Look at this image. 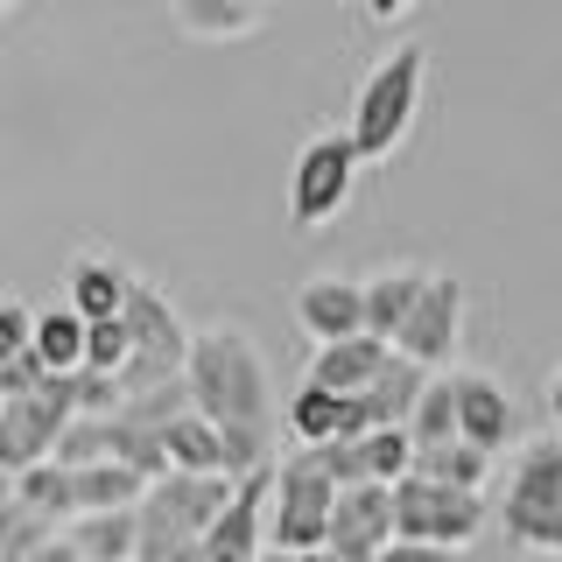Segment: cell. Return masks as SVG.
Segmentation results:
<instances>
[{
  "label": "cell",
  "instance_id": "obj_1",
  "mask_svg": "<svg viewBox=\"0 0 562 562\" xmlns=\"http://www.w3.org/2000/svg\"><path fill=\"white\" fill-rule=\"evenodd\" d=\"M183 386H190V408L204 422H218V436H225V479H246V471L274 464L281 408H274L268 359H260V345L246 330H233V324L198 330L190 338Z\"/></svg>",
  "mask_w": 562,
  "mask_h": 562
},
{
  "label": "cell",
  "instance_id": "obj_2",
  "mask_svg": "<svg viewBox=\"0 0 562 562\" xmlns=\"http://www.w3.org/2000/svg\"><path fill=\"white\" fill-rule=\"evenodd\" d=\"M499 535L514 555L562 562V436H527L499 485Z\"/></svg>",
  "mask_w": 562,
  "mask_h": 562
},
{
  "label": "cell",
  "instance_id": "obj_3",
  "mask_svg": "<svg viewBox=\"0 0 562 562\" xmlns=\"http://www.w3.org/2000/svg\"><path fill=\"white\" fill-rule=\"evenodd\" d=\"M422 85H429V49L422 43H394L366 70L359 99H351V127H345L359 162H394L401 155V140H408L415 113H422Z\"/></svg>",
  "mask_w": 562,
  "mask_h": 562
},
{
  "label": "cell",
  "instance_id": "obj_4",
  "mask_svg": "<svg viewBox=\"0 0 562 562\" xmlns=\"http://www.w3.org/2000/svg\"><path fill=\"white\" fill-rule=\"evenodd\" d=\"M127 338H134V359H127V373H120V394H155V386H176L183 380V366H190V338L198 330H183V316H176V303L155 281H127Z\"/></svg>",
  "mask_w": 562,
  "mask_h": 562
},
{
  "label": "cell",
  "instance_id": "obj_5",
  "mask_svg": "<svg viewBox=\"0 0 562 562\" xmlns=\"http://www.w3.org/2000/svg\"><path fill=\"white\" fill-rule=\"evenodd\" d=\"M338 479L316 464V450L295 443L289 457H274V492H268V549H324L330 514H338Z\"/></svg>",
  "mask_w": 562,
  "mask_h": 562
},
{
  "label": "cell",
  "instance_id": "obj_6",
  "mask_svg": "<svg viewBox=\"0 0 562 562\" xmlns=\"http://www.w3.org/2000/svg\"><path fill=\"white\" fill-rule=\"evenodd\" d=\"M479 535H485V492L436 485V479H422V471H408V479L394 485V541H429V549L464 555Z\"/></svg>",
  "mask_w": 562,
  "mask_h": 562
},
{
  "label": "cell",
  "instance_id": "obj_7",
  "mask_svg": "<svg viewBox=\"0 0 562 562\" xmlns=\"http://www.w3.org/2000/svg\"><path fill=\"white\" fill-rule=\"evenodd\" d=\"M359 148L351 134H316L289 169V218L295 225H330L351 204V183H359Z\"/></svg>",
  "mask_w": 562,
  "mask_h": 562
},
{
  "label": "cell",
  "instance_id": "obj_8",
  "mask_svg": "<svg viewBox=\"0 0 562 562\" xmlns=\"http://www.w3.org/2000/svg\"><path fill=\"white\" fill-rule=\"evenodd\" d=\"M78 401H70V373H49L43 394H22V401H0V464L22 479L29 464H49L57 457V436L70 429Z\"/></svg>",
  "mask_w": 562,
  "mask_h": 562
},
{
  "label": "cell",
  "instance_id": "obj_9",
  "mask_svg": "<svg viewBox=\"0 0 562 562\" xmlns=\"http://www.w3.org/2000/svg\"><path fill=\"white\" fill-rule=\"evenodd\" d=\"M457 345H464V281L457 274H429V289L415 295L408 324H401L394 351L401 359H415L422 373H443L457 359Z\"/></svg>",
  "mask_w": 562,
  "mask_h": 562
},
{
  "label": "cell",
  "instance_id": "obj_10",
  "mask_svg": "<svg viewBox=\"0 0 562 562\" xmlns=\"http://www.w3.org/2000/svg\"><path fill=\"white\" fill-rule=\"evenodd\" d=\"M268 492H274V464L246 471L225 499V514L204 527V562H260L268 555Z\"/></svg>",
  "mask_w": 562,
  "mask_h": 562
},
{
  "label": "cell",
  "instance_id": "obj_11",
  "mask_svg": "<svg viewBox=\"0 0 562 562\" xmlns=\"http://www.w3.org/2000/svg\"><path fill=\"white\" fill-rule=\"evenodd\" d=\"M386 541H394V485H345L324 549L338 562H380Z\"/></svg>",
  "mask_w": 562,
  "mask_h": 562
},
{
  "label": "cell",
  "instance_id": "obj_12",
  "mask_svg": "<svg viewBox=\"0 0 562 562\" xmlns=\"http://www.w3.org/2000/svg\"><path fill=\"white\" fill-rule=\"evenodd\" d=\"M450 394H457V436H464V443H479L485 457L520 443V408L492 373H471L464 366V373H450Z\"/></svg>",
  "mask_w": 562,
  "mask_h": 562
},
{
  "label": "cell",
  "instance_id": "obj_13",
  "mask_svg": "<svg viewBox=\"0 0 562 562\" xmlns=\"http://www.w3.org/2000/svg\"><path fill=\"white\" fill-rule=\"evenodd\" d=\"M295 330L310 345H338L366 330V289L351 274H310L295 281Z\"/></svg>",
  "mask_w": 562,
  "mask_h": 562
},
{
  "label": "cell",
  "instance_id": "obj_14",
  "mask_svg": "<svg viewBox=\"0 0 562 562\" xmlns=\"http://www.w3.org/2000/svg\"><path fill=\"white\" fill-rule=\"evenodd\" d=\"M386 351H394V345H380L373 330H359V338H338V345H316V351H310V380L351 401V394H366V386L380 380Z\"/></svg>",
  "mask_w": 562,
  "mask_h": 562
},
{
  "label": "cell",
  "instance_id": "obj_15",
  "mask_svg": "<svg viewBox=\"0 0 562 562\" xmlns=\"http://www.w3.org/2000/svg\"><path fill=\"white\" fill-rule=\"evenodd\" d=\"M359 289H366V330H373L380 345H394L401 324H408V310H415V295L429 289V268H380V274H366Z\"/></svg>",
  "mask_w": 562,
  "mask_h": 562
},
{
  "label": "cell",
  "instance_id": "obj_16",
  "mask_svg": "<svg viewBox=\"0 0 562 562\" xmlns=\"http://www.w3.org/2000/svg\"><path fill=\"white\" fill-rule=\"evenodd\" d=\"M169 22L190 43H246L260 35V8L254 0H169Z\"/></svg>",
  "mask_w": 562,
  "mask_h": 562
},
{
  "label": "cell",
  "instance_id": "obj_17",
  "mask_svg": "<svg viewBox=\"0 0 562 562\" xmlns=\"http://www.w3.org/2000/svg\"><path fill=\"white\" fill-rule=\"evenodd\" d=\"M140 492H148V479L127 471V464H78V471H70V520L127 514V506H140Z\"/></svg>",
  "mask_w": 562,
  "mask_h": 562
},
{
  "label": "cell",
  "instance_id": "obj_18",
  "mask_svg": "<svg viewBox=\"0 0 562 562\" xmlns=\"http://www.w3.org/2000/svg\"><path fill=\"white\" fill-rule=\"evenodd\" d=\"M127 268H113V260H70V274H64V295H70V310L85 316V324H99V316H120L127 310Z\"/></svg>",
  "mask_w": 562,
  "mask_h": 562
},
{
  "label": "cell",
  "instance_id": "obj_19",
  "mask_svg": "<svg viewBox=\"0 0 562 562\" xmlns=\"http://www.w3.org/2000/svg\"><path fill=\"white\" fill-rule=\"evenodd\" d=\"M162 457H169V471H225V436H218V422H204L198 408L169 415V422H162Z\"/></svg>",
  "mask_w": 562,
  "mask_h": 562
},
{
  "label": "cell",
  "instance_id": "obj_20",
  "mask_svg": "<svg viewBox=\"0 0 562 562\" xmlns=\"http://www.w3.org/2000/svg\"><path fill=\"white\" fill-rule=\"evenodd\" d=\"M281 429H289V443H330V436L345 429V394H330V386H316V380H303L295 386V401L281 408Z\"/></svg>",
  "mask_w": 562,
  "mask_h": 562
},
{
  "label": "cell",
  "instance_id": "obj_21",
  "mask_svg": "<svg viewBox=\"0 0 562 562\" xmlns=\"http://www.w3.org/2000/svg\"><path fill=\"white\" fill-rule=\"evenodd\" d=\"M64 535H70V549H78L85 562H134L140 520H134V506L127 514H85V520H70Z\"/></svg>",
  "mask_w": 562,
  "mask_h": 562
},
{
  "label": "cell",
  "instance_id": "obj_22",
  "mask_svg": "<svg viewBox=\"0 0 562 562\" xmlns=\"http://www.w3.org/2000/svg\"><path fill=\"white\" fill-rule=\"evenodd\" d=\"M35 359H43L49 366V373H78V366H85V316L78 310H43V316H35Z\"/></svg>",
  "mask_w": 562,
  "mask_h": 562
},
{
  "label": "cell",
  "instance_id": "obj_23",
  "mask_svg": "<svg viewBox=\"0 0 562 562\" xmlns=\"http://www.w3.org/2000/svg\"><path fill=\"white\" fill-rule=\"evenodd\" d=\"M415 471L422 479H436V485H464V492H485V479H492V457L479 450V443H436V450H415Z\"/></svg>",
  "mask_w": 562,
  "mask_h": 562
},
{
  "label": "cell",
  "instance_id": "obj_24",
  "mask_svg": "<svg viewBox=\"0 0 562 562\" xmlns=\"http://www.w3.org/2000/svg\"><path fill=\"white\" fill-rule=\"evenodd\" d=\"M408 443L415 450H436V443H457V394H450V373H436L422 386L415 415H408Z\"/></svg>",
  "mask_w": 562,
  "mask_h": 562
},
{
  "label": "cell",
  "instance_id": "obj_25",
  "mask_svg": "<svg viewBox=\"0 0 562 562\" xmlns=\"http://www.w3.org/2000/svg\"><path fill=\"white\" fill-rule=\"evenodd\" d=\"M134 359V338H127V316H99V324H85V366L92 373H127Z\"/></svg>",
  "mask_w": 562,
  "mask_h": 562
},
{
  "label": "cell",
  "instance_id": "obj_26",
  "mask_svg": "<svg viewBox=\"0 0 562 562\" xmlns=\"http://www.w3.org/2000/svg\"><path fill=\"white\" fill-rule=\"evenodd\" d=\"M43 380H49V366L35 359V351H22V359H8V366H0V401H22V394H43Z\"/></svg>",
  "mask_w": 562,
  "mask_h": 562
},
{
  "label": "cell",
  "instance_id": "obj_27",
  "mask_svg": "<svg viewBox=\"0 0 562 562\" xmlns=\"http://www.w3.org/2000/svg\"><path fill=\"white\" fill-rule=\"evenodd\" d=\"M29 345H35V316H29V310L8 295V303H0V366H8V359H22Z\"/></svg>",
  "mask_w": 562,
  "mask_h": 562
},
{
  "label": "cell",
  "instance_id": "obj_28",
  "mask_svg": "<svg viewBox=\"0 0 562 562\" xmlns=\"http://www.w3.org/2000/svg\"><path fill=\"white\" fill-rule=\"evenodd\" d=\"M380 562H464L457 549H429V541H386Z\"/></svg>",
  "mask_w": 562,
  "mask_h": 562
},
{
  "label": "cell",
  "instance_id": "obj_29",
  "mask_svg": "<svg viewBox=\"0 0 562 562\" xmlns=\"http://www.w3.org/2000/svg\"><path fill=\"white\" fill-rule=\"evenodd\" d=\"M359 14H373V22H401V14L415 8V0H351Z\"/></svg>",
  "mask_w": 562,
  "mask_h": 562
},
{
  "label": "cell",
  "instance_id": "obj_30",
  "mask_svg": "<svg viewBox=\"0 0 562 562\" xmlns=\"http://www.w3.org/2000/svg\"><path fill=\"white\" fill-rule=\"evenodd\" d=\"M29 562H85V555L70 549V535H49V541H43V549H35Z\"/></svg>",
  "mask_w": 562,
  "mask_h": 562
},
{
  "label": "cell",
  "instance_id": "obj_31",
  "mask_svg": "<svg viewBox=\"0 0 562 562\" xmlns=\"http://www.w3.org/2000/svg\"><path fill=\"white\" fill-rule=\"evenodd\" d=\"M260 562H338V555H330V549H303V555H295V549H268Z\"/></svg>",
  "mask_w": 562,
  "mask_h": 562
},
{
  "label": "cell",
  "instance_id": "obj_32",
  "mask_svg": "<svg viewBox=\"0 0 562 562\" xmlns=\"http://www.w3.org/2000/svg\"><path fill=\"white\" fill-rule=\"evenodd\" d=\"M549 415L562 422V366H555V380H549Z\"/></svg>",
  "mask_w": 562,
  "mask_h": 562
},
{
  "label": "cell",
  "instance_id": "obj_33",
  "mask_svg": "<svg viewBox=\"0 0 562 562\" xmlns=\"http://www.w3.org/2000/svg\"><path fill=\"white\" fill-rule=\"evenodd\" d=\"M8 499H14V471L0 464V506H8Z\"/></svg>",
  "mask_w": 562,
  "mask_h": 562
},
{
  "label": "cell",
  "instance_id": "obj_34",
  "mask_svg": "<svg viewBox=\"0 0 562 562\" xmlns=\"http://www.w3.org/2000/svg\"><path fill=\"white\" fill-rule=\"evenodd\" d=\"M14 8H22V0H0V14H14Z\"/></svg>",
  "mask_w": 562,
  "mask_h": 562
},
{
  "label": "cell",
  "instance_id": "obj_35",
  "mask_svg": "<svg viewBox=\"0 0 562 562\" xmlns=\"http://www.w3.org/2000/svg\"><path fill=\"white\" fill-rule=\"evenodd\" d=\"M254 8H268V0H254Z\"/></svg>",
  "mask_w": 562,
  "mask_h": 562
},
{
  "label": "cell",
  "instance_id": "obj_36",
  "mask_svg": "<svg viewBox=\"0 0 562 562\" xmlns=\"http://www.w3.org/2000/svg\"><path fill=\"white\" fill-rule=\"evenodd\" d=\"M0 562H8V555H0Z\"/></svg>",
  "mask_w": 562,
  "mask_h": 562
}]
</instances>
